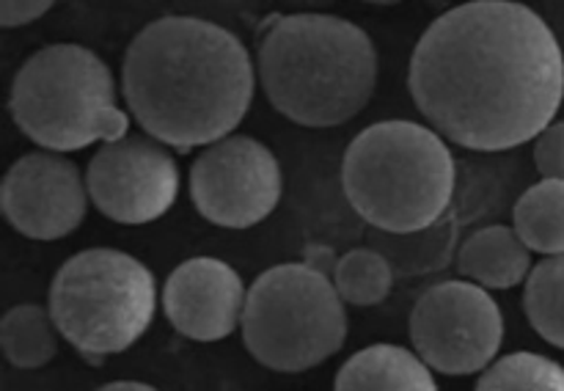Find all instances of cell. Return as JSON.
<instances>
[{
	"mask_svg": "<svg viewBox=\"0 0 564 391\" xmlns=\"http://www.w3.org/2000/svg\"><path fill=\"white\" fill-rule=\"evenodd\" d=\"M408 325L419 358L449 378L485 372L505 341L499 303L474 281H441L424 290Z\"/></svg>",
	"mask_w": 564,
	"mask_h": 391,
	"instance_id": "ba28073f",
	"label": "cell"
},
{
	"mask_svg": "<svg viewBox=\"0 0 564 391\" xmlns=\"http://www.w3.org/2000/svg\"><path fill=\"white\" fill-rule=\"evenodd\" d=\"M53 9L50 0H3L0 3V28H20L36 22Z\"/></svg>",
	"mask_w": 564,
	"mask_h": 391,
	"instance_id": "7402d4cb",
	"label": "cell"
},
{
	"mask_svg": "<svg viewBox=\"0 0 564 391\" xmlns=\"http://www.w3.org/2000/svg\"><path fill=\"white\" fill-rule=\"evenodd\" d=\"M408 86L438 135L474 152L534 141L564 99L560 39L534 9L474 0L435 17L411 55Z\"/></svg>",
	"mask_w": 564,
	"mask_h": 391,
	"instance_id": "6da1fadb",
	"label": "cell"
},
{
	"mask_svg": "<svg viewBox=\"0 0 564 391\" xmlns=\"http://www.w3.org/2000/svg\"><path fill=\"white\" fill-rule=\"evenodd\" d=\"M9 110L22 135L55 154L116 143L130 130V113L116 105L113 72L83 44L36 50L17 69Z\"/></svg>",
	"mask_w": 564,
	"mask_h": 391,
	"instance_id": "5b68a950",
	"label": "cell"
},
{
	"mask_svg": "<svg viewBox=\"0 0 564 391\" xmlns=\"http://www.w3.org/2000/svg\"><path fill=\"white\" fill-rule=\"evenodd\" d=\"M248 290L224 259L193 257L176 264L163 284V312L174 330L193 341H220L242 323Z\"/></svg>",
	"mask_w": 564,
	"mask_h": 391,
	"instance_id": "7c38bea8",
	"label": "cell"
},
{
	"mask_svg": "<svg viewBox=\"0 0 564 391\" xmlns=\"http://www.w3.org/2000/svg\"><path fill=\"white\" fill-rule=\"evenodd\" d=\"M281 165L262 141L229 135L191 165V202L220 229H251L281 202Z\"/></svg>",
	"mask_w": 564,
	"mask_h": 391,
	"instance_id": "9c48e42d",
	"label": "cell"
},
{
	"mask_svg": "<svg viewBox=\"0 0 564 391\" xmlns=\"http://www.w3.org/2000/svg\"><path fill=\"white\" fill-rule=\"evenodd\" d=\"M0 209L28 240L53 242L72 235L88 209L86 174L55 152L22 154L6 171Z\"/></svg>",
	"mask_w": 564,
	"mask_h": 391,
	"instance_id": "8fae6325",
	"label": "cell"
},
{
	"mask_svg": "<svg viewBox=\"0 0 564 391\" xmlns=\"http://www.w3.org/2000/svg\"><path fill=\"white\" fill-rule=\"evenodd\" d=\"M512 229L529 251L543 257L564 253V182L543 180L521 193L512 209Z\"/></svg>",
	"mask_w": 564,
	"mask_h": 391,
	"instance_id": "2e32d148",
	"label": "cell"
},
{
	"mask_svg": "<svg viewBox=\"0 0 564 391\" xmlns=\"http://www.w3.org/2000/svg\"><path fill=\"white\" fill-rule=\"evenodd\" d=\"M341 187L375 231L413 235L444 220L455 196V158L433 127L378 121L347 146Z\"/></svg>",
	"mask_w": 564,
	"mask_h": 391,
	"instance_id": "277c9868",
	"label": "cell"
},
{
	"mask_svg": "<svg viewBox=\"0 0 564 391\" xmlns=\"http://www.w3.org/2000/svg\"><path fill=\"white\" fill-rule=\"evenodd\" d=\"M334 391H438V385L416 350L378 341L341 363Z\"/></svg>",
	"mask_w": 564,
	"mask_h": 391,
	"instance_id": "5bb4252c",
	"label": "cell"
},
{
	"mask_svg": "<svg viewBox=\"0 0 564 391\" xmlns=\"http://www.w3.org/2000/svg\"><path fill=\"white\" fill-rule=\"evenodd\" d=\"M474 391H564V367L540 352H510L479 372Z\"/></svg>",
	"mask_w": 564,
	"mask_h": 391,
	"instance_id": "d6986e66",
	"label": "cell"
},
{
	"mask_svg": "<svg viewBox=\"0 0 564 391\" xmlns=\"http://www.w3.org/2000/svg\"><path fill=\"white\" fill-rule=\"evenodd\" d=\"M257 69L240 36L202 17L149 22L121 61V91L147 135L176 152L213 146L246 119Z\"/></svg>",
	"mask_w": 564,
	"mask_h": 391,
	"instance_id": "7a4b0ae2",
	"label": "cell"
},
{
	"mask_svg": "<svg viewBox=\"0 0 564 391\" xmlns=\"http://www.w3.org/2000/svg\"><path fill=\"white\" fill-rule=\"evenodd\" d=\"M97 391H160L149 383H138V380H113V383L99 385Z\"/></svg>",
	"mask_w": 564,
	"mask_h": 391,
	"instance_id": "603a6c76",
	"label": "cell"
},
{
	"mask_svg": "<svg viewBox=\"0 0 564 391\" xmlns=\"http://www.w3.org/2000/svg\"><path fill=\"white\" fill-rule=\"evenodd\" d=\"M345 306L325 273L306 262L275 264L248 286L242 341L264 369L284 374L306 372L345 345Z\"/></svg>",
	"mask_w": 564,
	"mask_h": 391,
	"instance_id": "52a82bcc",
	"label": "cell"
},
{
	"mask_svg": "<svg viewBox=\"0 0 564 391\" xmlns=\"http://www.w3.org/2000/svg\"><path fill=\"white\" fill-rule=\"evenodd\" d=\"M523 312L549 345L564 350V253L534 264L523 284Z\"/></svg>",
	"mask_w": 564,
	"mask_h": 391,
	"instance_id": "e0dca14e",
	"label": "cell"
},
{
	"mask_svg": "<svg viewBox=\"0 0 564 391\" xmlns=\"http://www.w3.org/2000/svg\"><path fill=\"white\" fill-rule=\"evenodd\" d=\"M47 308L58 334L99 363L147 334L158 312V284L132 253L86 248L55 270Z\"/></svg>",
	"mask_w": 564,
	"mask_h": 391,
	"instance_id": "8992f818",
	"label": "cell"
},
{
	"mask_svg": "<svg viewBox=\"0 0 564 391\" xmlns=\"http://www.w3.org/2000/svg\"><path fill=\"white\" fill-rule=\"evenodd\" d=\"M88 198L113 224L141 226L163 218L180 196V169L154 138L127 135L102 143L88 160Z\"/></svg>",
	"mask_w": 564,
	"mask_h": 391,
	"instance_id": "30bf717a",
	"label": "cell"
},
{
	"mask_svg": "<svg viewBox=\"0 0 564 391\" xmlns=\"http://www.w3.org/2000/svg\"><path fill=\"white\" fill-rule=\"evenodd\" d=\"M444 237V226L441 220L435 226L424 231H413V235H386V231H378V242L375 246H394L397 253H389V262L391 268L402 270V273H424L430 270V264L424 259H433L435 268L438 264H446V253H438V242ZM372 246V248H375Z\"/></svg>",
	"mask_w": 564,
	"mask_h": 391,
	"instance_id": "ffe728a7",
	"label": "cell"
},
{
	"mask_svg": "<svg viewBox=\"0 0 564 391\" xmlns=\"http://www.w3.org/2000/svg\"><path fill=\"white\" fill-rule=\"evenodd\" d=\"M268 102L301 127L356 119L378 86V50L364 28L336 14H273L257 39Z\"/></svg>",
	"mask_w": 564,
	"mask_h": 391,
	"instance_id": "3957f363",
	"label": "cell"
},
{
	"mask_svg": "<svg viewBox=\"0 0 564 391\" xmlns=\"http://www.w3.org/2000/svg\"><path fill=\"white\" fill-rule=\"evenodd\" d=\"M58 328L42 303H17L0 319V347L17 369H39L58 352Z\"/></svg>",
	"mask_w": 564,
	"mask_h": 391,
	"instance_id": "9a60e30c",
	"label": "cell"
},
{
	"mask_svg": "<svg viewBox=\"0 0 564 391\" xmlns=\"http://www.w3.org/2000/svg\"><path fill=\"white\" fill-rule=\"evenodd\" d=\"M334 286L347 306H378L394 286V268L378 248H356L336 262Z\"/></svg>",
	"mask_w": 564,
	"mask_h": 391,
	"instance_id": "ac0fdd59",
	"label": "cell"
},
{
	"mask_svg": "<svg viewBox=\"0 0 564 391\" xmlns=\"http://www.w3.org/2000/svg\"><path fill=\"white\" fill-rule=\"evenodd\" d=\"M534 165L543 180L564 182V121H554L534 138Z\"/></svg>",
	"mask_w": 564,
	"mask_h": 391,
	"instance_id": "44dd1931",
	"label": "cell"
},
{
	"mask_svg": "<svg viewBox=\"0 0 564 391\" xmlns=\"http://www.w3.org/2000/svg\"><path fill=\"white\" fill-rule=\"evenodd\" d=\"M463 279L485 290H512L527 284L532 273V251L512 226H485L463 240L455 257Z\"/></svg>",
	"mask_w": 564,
	"mask_h": 391,
	"instance_id": "4fadbf2b",
	"label": "cell"
}]
</instances>
